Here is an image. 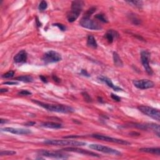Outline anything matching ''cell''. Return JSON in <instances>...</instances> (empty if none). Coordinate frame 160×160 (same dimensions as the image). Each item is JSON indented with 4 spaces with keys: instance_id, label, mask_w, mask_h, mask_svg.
<instances>
[{
    "instance_id": "cb8c5ba5",
    "label": "cell",
    "mask_w": 160,
    "mask_h": 160,
    "mask_svg": "<svg viewBox=\"0 0 160 160\" xmlns=\"http://www.w3.org/2000/svg\"><path fill=\"white\" fill-rule=\"evenodd\" d=\"M126 3H127L131 6H133L136 8H142L143 5L142 1H126Z\"/></svg>"
},
{
    "instance_id": "f546056e",
    "label": "cell",
    "mask_w": 160,
    "mask_h": 160,
    "mask_svg": "<svg viewBox=\"0 0 160 160\" xmlns=\"http://www.w3.org/2000/svg\"><path fill=\"white\" fill-rule=\"evenodd\" d=\"M81 94L83 95V97L84 98V100H85V101H86L88 103L92 102V99H91V98L90 97V95L88 94L87 92H85H85H83Z\"/></svg>"
},
{
    "instance_id": "d4e9b609",
    "label": "cell",
    "mask_w": 160,
    "mask_h": 160,
    "mask_svg": "<svg viewBox=\"0 0 160 160\" xmlns=\"http://www.w3.org/2000/svg\"><path fill=\"white\" fill-rule=\"evenodd\" d=\"M95 18L98 19V20H100V21L103 23H108V19L106 17L105 15L104 14H98L95 16Z\"/></svg>"
},
{
    "instance_id": "9a60e30c",
    "label": "cell",
    "mask_w": 160,
    "mask_h": 160,
    "mask_svg": "<svg viewBox=\"0 0 160 160\" xmlns=\"http://www.w3.org/2000/svg\"><path fill=\"white\" fill-rule=\"evenodd\" d=\"M98 79L101 80V81L105 83L106 85H107L109 87L111 88L112 89H113L115 91H123V89H121V88L117 86H115L114 84L113 83V82L111 81V80L109 78H107V77H103V76H100V77H98Z\"/></svg>"
},
{
    "instance_id": "60d3db41",
    "label": "cell",
    "mask_w": 160,
    "mask_h": 160,
    "mask_svg": "<svg viewBox=\"0 0 160 160\" xmlns=\"http://www.w3.org/2000/svg\"><path fill=\"white\" fill-rule=\"evenodd\" d=\"M129 135H130L131 136H139L140 134L138 133L137 132H132V133H129Z\"/></svg>"
},
{
    "instance_id": "5b68a950",
    "label": "cell",
    "mask_w": 160,
    "mask_h": 160,
    "mask_svg": "<svg viewBox=\"0 0 160 160\" xmlns=\"http://www.w3.org/2000/svg\"><path fill=\"white\" fill-rule=\"evenodd\" d=\"M89 147L91 149L96 150L98 151L102 152V153L109 154V155H113L116 156H121V153L120 151H118L115 149H113V148H109L108 146H105L103 145H101V144H90Z\"/></svg>"
},
{
    "instance_id": "b9f144b4",
    "label": "cell",
    "mask_w": 160,
    "mask_h": 160,
    "mask_svg": "<svg viewBox=\"0 0 160 160\" xmlns=\"http://www.w3.org/2000/svg\"><path fill=\"white\" fill-rule=\"evenodd\" d=\"M8 89H5V88H4V89H1V90H0V93H5V92H8Z\"/></svg>"
},
{
    "instance_id": "44dd1931",
    "label": "cell",
    "mask_w": 160,
    "mask_h": 160,
    "mask_svg": "<svg viewBox=\"0 0 160 160\" xmlns=\"http://www.w3.org/2000/svg\"><path fill=\"white\" fill-rule=\"evenodd\" d=\"M126 126L128 127H133V128L140 129H142V130H148V129H149L148 124H139V123H128V125H126Z\"/></svg>"
},
{
    "instance_id": "ab89813d",
    "label": "cell",
    "mask_w": 160,
    "mask_h": 160,
    "mask_svg": "<svg viewBox=\"0 0 160 160\" xmlns=\"http://www.w3.org/2000/svg\"><path fill=\"white\" fill-rule=\"evenodd\" d=\"M8 123V120H4V119H2V118L0 120V123H1V124H3L4 123Z\"/></svg>"
},
{
    "instance_id": "7402d4cb",
    "label": "cell",
    "mask_w": 160,
    "mask_h": 160,
    "mask_svg": "<svg viewBox=\"0 0 160 160\" xmlns=\"http://www.w3.org/2000/svg\"><path fill=\"white\" fill-rule=\"evenodd\" d=\"M15 79L19 81H22L25 83H31L33 81V78L32 77L29 75H24L20 76V77H16Z\"/></svg>"
},
{
    "instance_id": "4dcf8cb0",
    "label": "cell",
    "mask_w": 160,
    "mask_h": 160,
    "mask_svg": "<svg viewBox=\"0 0 160 160\" xmlns=\"http://www.w3.org/2000/svg\"><path fill=\"white\" fill-rule=\"evenodd\" d=\"M19 95H21V96H28V95L31 94V93L28 90H21L18 93Z\"/></svg>"
},
{
    "instance_id": "277c9868",
    "label": "cell",
    "mask_w": 160,
    "mask_h": 160,
    "mask_svg": "<svg viewBox=\"0 0 160 160\" xmlns=\"http://www.w3.org/2000/svg\"><path fill=\"white\" fill-rule=\"evenodd\" d=\"M138 108L141 112H142L144 115L151 117L158 121H160V112L159 109L147 106H139Z\"/></svg>"
},
{
    "instance_id": "d6986e66",
    "label": "cell",
    "mask_w": 160,
    "mask_h": 160,
    "mask_svg": "<svg viewBox=\"0 0 160 160\" xmlns=\"http://www.w3.org/2000/svg\"><path fill=\"white\" fill-rule=\"evenodd\" d=\"M113 62L115 65L117 67H123V63L122 62L121 59L119 55L116 52H113Z\"/></svg>"
},
{
    "instance_id": "ac0fdd59",
    "label": "cell",
    "mask_w": 160,
    "mask_h": 160,
    "mask_svg": "<svg viewBox=\"0 0 160 160\" xmlns=\"http://www.w3.org/2000/svg\"><path fill=\"white\" fill-rule=\"evenodd\" d=\"M140 152L143 153H148L154 154L157 156L160 155V148H143L139 150Z\"/></svg>"
},
{
    "instance_id": "f1b7e54d",
    "label": "cell",
    "mask_w": 160,
    "mask_h": 160,
    "mask_svg": "<svg viewBox=\"0 0 160 160\" xmlns=\"http://www.w3.org/2000/svg\"><path fill=\"white\" fill-rule=\"evenodd\" d=\"M48 7V4H47V2L45 1H42L39 5V7L38 8L40 11H44Z\"/></svg>"
},
{
    "instance_id": "3957f363",
    "label": "cell",
    "mask_w": 160,
    "mask_h": 160,
    "mask_svg": "<svg viewBox=\"0 0 160 160\" xmlns=\"http://www.w3.org/2000/svg\"><path fill=\"white\" fill-rule=\"evenodd\" d=\"M46 144L53 146H82L86 144L85 142H78L75 140L63 139H46L43 142Z\"/></svg>"
},
{
    "instance_id": "8fae6325",
    "label": "cell",
    "mask_w": 160,
    "mask_h": 160,
    "mask_svg": "<svg viewBox=\"0 0 160 160\" xmlns=\"http://www.w3.org/2000/svg\"><path fill=\"white\" fill-rule=\"evenodd\" d=\"M133 85L140 90H147L152 88L155 86L154 83L149 79H139L133 81Z\"/></svg>"
},
{
    "instance_id": "4316f807",
    "label": "cell",
    "mask_w": 160,
    "mask_h": 160,
    "mask_svg": "<svg viewBox=\"0 0 160 160\" xmlns=\"http://www.w3.org/2000/svg\"><path fill=\"white\" fill-rule=\"evenodd\" d=\"M96 8L95 7H91L90 9H88L86 11L83 16H87V17H90L91 16V14H93L95 12V11H96Z\"/></svg>"
},
{
    "instance_id": "30bf717a",
    "label": "cell",
    "mask_w": 160,
    "mask_h": 160,
    "mask_svg": "<svg viewBox=\"0 0 160 160\" xmlns=\"http://www.w3.org/2000/svg\"><path fill=\"white\" fill-rule=\"evenodd\" d=\"M150 53L147 51H143L141 53V61L144 70L146 71V73L152 75L153 74V71L150 66Z\"/></svg>"
},
{
    "instance_id": "484cf974",
    "label": "cell",
    "mask_w": 160,
    "mask_h": 160,
    "mask_svg": "<svg viewBox=\"0 0 160 160\" xmlns=\"http://www.w3.org/2000/svg\"><path fill=\"white\" fill-rule=\"evenodd\" d=\"M16 153V152L13 150H5L1 151L0 152V156H1V157H3V156H12Z\"/></svg>"
},
{
    "instance_id": "d590c367",
    "label": "cell",
    "mask_w": 160,
    "mask_h": 160,
    "mask_svg": "<svg viewBox=\"0 0 160 160\" xmlns=\"http://www.w3.org/2000/svg\"><path fill=\"white\" fill-rule=\"evenodd\" d=\"M80 136L77 135H73V136H64V138H80Z\"/></svg>"
},
{
    "instance_id": "8d00e7d4",
    "label": "cell",
    "mask_w": 160,
    "mask_h": 160,
    "mask_svg": "<svg viewBox=\"0 0 160 160\" xmlns=\"http://www.w3.org/2000/svg\"><path fill=\"white\" fill-rule=\"evenodd\" d=\"M40 78L41 79V81H43V82H44V83H46L48 82L46 78L45 77H44V76H43V75H41V76H40Z\"/></svg>"
},
{
    "instance_id": "83f0119b",
    "label": "cell",
    "mask_w": 160,
    "mask_h": 160,
    "mask_svg": "<svg viewBox=\"0 0 160 160\" xmlns=\"http://www.w3.org/2000/svg\"><path fill=\"white\" fill-rule=\"evenodd\" d=\"M14 75V72L13 71H8L7 73L3 74L2 75V78H6V79L11 78L13 77Z\"/></svg>"
},
{
    "instance_id": "6da1fadb",
    "label": "cell",
    "mask_w": 160,
    "mask_h": 160,
    "mask_svg": "<svg viewBox=\"0 0 160 160\" xmlns=\"http://www.w3.org/2000/svg\"><path fill=\"white\" fill-rule=\"evenodd\" d=\"M33 103H35L36 105L43 108L48 111L57 112V113H72L75 111L73 108L70 107L69 106L63 105H52L45 103L39 101L37 100H32Z\"/></svg>"
},
{
    "instance_id": "7a4b0ae2",
    "label": "cell",
    "mask_w": 160,
    "mask_h": 160,
    "mask_svg": "<svg viewBox=\"0 0 160 160\" xmlns=\"http://www.w3.org/2000/svg\"><path fill=\"white\" fill-rule=\"evenodd\" d=\"M83 6L84 2L82 1H74L72 2L71 11L67 15L68 21L73 23L77 20L83 10Z\"/></svg>"
},
{
    "instance_id": "603a6c76",
    "label": "cell",
    "mask_w": 160,
    "mask_h": 160,
    "mask_svg": "<svg viewBox=\"0 0 160 160\" xmlns=\"http://www.w3.org/2000/svg\"><path fill=\"white\" fill-rule=\"evenodd\" d=\"M148 128L149 129L153 130L154 132H155L156 134L157 135L158 137H159V132H160V128H159V125L158 124L155 123H149L148 124Z\"/></svg>"
},
{
    "instance_id": "7c38bea8",
    "label": "cell",
    "mask_w": 160,
    "mask_h": 160,
    "mask_svg": "<svg viewBox=\"0 0 160 160\" xmlns=\"http://www.w3.org/2000/svg\"><path fill=\"white\" fill-rule=\"evenodd\" d=\"M63 151H70V152H74V153H80L82 155H85L87 156H90V157H100V155L98 154L94 153V152L86 150H83L81 149V148H78L77 146H69L67 148H64L63 149H62Z\"/></svg>"
},
{
    "instance_id": "e575fe53",
    "label": "cell",
    "mask_w": 160,
    "mask_h": 160,
    "mask_svg": "<svg viewBox=\"0 0 160 160\" xmlns=\"http://www.w3.org/2000/svg\"><path fill=\"white\" fill-rule=\"evenodd\" d=\"M53 79L54 81L56 83H59L61 81V80L59 78H58L56 77V75H53Z\"/></svg>"
},
{
    "instance_id": "52a82bcc",
    "label": "cell",
    "mask_w": 160,
    "mask_h": 160,
    "mask_svg": "<svg viewBox=\"0 0 160 160\" xmlns=\"http://www.w3.org/2000/svg\"><path fill=\"white\" fill-rule=\"evenodd\" d=\"M42 59L46 64H48L59 62L62 59V57L58 52L51 50L45 53Z\"/></svg>"
},
{
    "instance_id": "5bb4252c",
    "label": "cell",
    "mask_w": 160,
    "mask_h": 160,
    "mask_svg": "<svg viewBox=\"0 0 160 160\" xmlns=\"http://www.w3.org/2000/svg\"><path fill=\"white\" fill-rule=\"evenodd\" d=\"M28 55L25 50H21L14 57V61L16 63H25L27 60Z\"/></svg>"
},
{
    "instance_id": "e0dca14e",
    "label": "cell",
    "mask_w": 160,
    "mask_h": 160,
    "mask_svg": "<svg viewBox=\"0 0 160 160\" xmlns=\"http://www.w3.org/2000/svg\"><path fill=\"white\" fill-rule=\"evenodd\" d=\"M41 126L51 129H59L63 128L62 124L55 123V122H43L41 124Z\"/></svg>"
},
{
    "instance_id": "836d02e7",
    "label": "cell",
    "mask_w": 160,
    "mask_h": 160,
    "mask_svg": "<svg viewBox=\"0 0 160 160\" xmlns=\"http://www.w3.org/2000/svg\"><path fill=\"white\" fill-rule=\"evenodd\" d=\"M4 85H18V83L16 81H7L3 83Z\"/></svg>"
},
{
    "instance_id": "ba28073f",
    "label": "cell",
    "mask_w": 160,
    "mask_h": 160,
    "mask_svg": "<svg viewBox=\"0 0 160 160\" xmlns=\"http://www.w3.org/2000/svg\"><path fill=\"white\" fill-rule=\"evenodd\" d=\"M91 137H93V138H94L100 139V140L105 141V142L117 143V144H122V145H129V144H131V143H129L126 140L112 138V137H109L108 136L103 135H100V134H93L91 135Z\"/></svg>"
},
{
    "instance_id": "4fadbf2b",
    "label": "cell",
    "mask_w": 160,
    "mask_h": 160,
    "mask_svg": "<svg viewBox=\"0 0 160 160\" xmlns=\"http://www.w3.org/2000/svg\"><path fill=\"white\" fill-rule=\"evenodd\" d=\"M1 131L8 132L14 135H28L31 133V131L28 129H22V128H14L11 127H6L1 129Z\"/></svg>"
},
{
    "instance_id": "2e32d148",
    "label": "cell",
    "mask_w": 160,
    "mask_h": 160,
    "mask_svg": "<svg viewBox=\"0 0 160 160\" xmlns=\"http://www.w3.org/2000/svg\"><path fill=\"white\" fill-rule=\"evenodd\" d=\"M105 36L109 43H113L114 38H117L119 37V33L117 31H115V30L109 29L108 30V32L106 33Z\"/></svg>"
},
{
    "instance_id": "9c48e42d",
    "label": "cell",
    "mask_w": 160,
    "mask_h": 160,
    "mask_svg": "<svg viewBox=\"0 0 160 160\" xmlns=\"http://www.w3.org/2000/svg\"><path fill=\"white\" fill-rule=\"evenodd\" d=\"M38 153L40 156H43V157L56 159H67L69 158V156L68 155L60 153V152L58 151H51L48 150H41L38 151Z\"/></svg>"
},
{
    "instance_id": "8992f818",
    "label": "cell",
    "mask_w": 160,
    "mask_h": 160,
    "mask_svg": "<svg viewBox=\"0 0 160 160\" xmlns=\"http://www.w3.org/2000/svg\"><path fill=\"white\" fill-rule=\"evenodd\" d=\"M79 24L82 27L92 30H100L102 29L101 26L98 23L91 20L90 17L83 16L79 21Z\"/></svg>"
},
{
    "instance_id": "74e56055",
    "label": "cell",
    "mask_w": 160,
    "mask_h": 160,
    "mask_svg": "<svg viewBox=\"0 0 160 160\" xmlns=\"http://www.w3.org/2000/svg\"><path fill=\"white\" fill-rule=\"evenodd\" d=\"M35 124H36V123L34 121H28V122H27V123H25V126H33Z\"/></svg>"
},
{
    "instance_id": "ffe728a7",
    "label": "cell",
    "mask_w": 160,
    "mask_h": 160,
    "mask_svg": "<svg viewBox=\"0 0 160 160\" xmlns=\"http://www.w3.org/2000/svg\"><path fill=\"white\" fill-rule=\"evenodd\" d=\"M87 45L92 48H96L98 47L97 42L93 35H89L87 39Z\"/></svg>"
},
{
    "instance_id": "d6a6232c",
    "label": "cell",
    "mask_w": 160,
    "mask_h": 160,
    "mask_svg": "<svg viewBox=\"0 0 160 160\" xmlns=\"http://www.w3.org/2000/svg\"><path fill=\"white\" fill-rule=\"evenodd\" d=\"M111 98L113 99V100H115V101H116L117 102H120L121 101V98L119 97L118 96H117V95L113 94V93H111Z\"/></svg>"
},
{
    "instance_id": "f35d334b",
    "label": "cell",
    "mask_w": 160,
    "mask_h": 160,
    "mask_svg": "<svg viewBox=\"0 0 160 160\" xmlns=\"http://www.w3.org/2000/svg\"><path fill=\"white\" fill-rule=\"evenodd\" d=\"M81 74L83 75H84V76H86V77H90V75L88 73V72L86 70H81Z\"/></svg>"
},
{
    "instance_id": "1f68e13d",
    "label": "cell",
    "mask_w": 160,
    "mask_h": 160,
    "mask_svg": "<svg viewBox=\"0 0 160 160\" xmlns=\"http://www.w3.org/2000/svg\"><path fill=\"white\" fill-rule=\"evenodd\" d=\"M53 25L57 26V27H58V28L60 29V30H62V31H65L66 29V26H65L63 25H62V24H60V23L53 24Z\"/></svg>"
}]
</instances>
